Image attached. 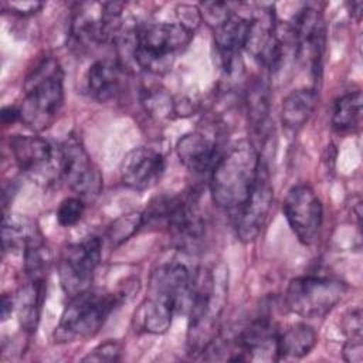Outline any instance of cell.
I'll list each match as a JSON object with an SVG mask.
<instances>
[{
  "instance_id": "obj_1",
  "label": "cell",
  "mask_w": 363,
  "mask_h": 363,
  "mask_svg": "<svg viewBox=\"0 0 363 363\" xmlns=\"http://www.w3.org/2000/svg\"><path fill=\"white\" fill-rule=\"evenodd\" d=\"M259 166L261 156L251 140L233 143L211 169L210 193L214 204L233 217L251 194Z\"/></svg>"
},
{
  "instance_id": "obj_2",
  "label": "cell",
  "mask_w": 363,
  "mask_h": 363,
  "mask_svg": "<svg viewBox=\"0 0 363 363\" xmlns=\"http://www.w3.org/2000/svg\"><path fill=\"white\" fill-rule=\"evenodd\" d=\"M64 102L62 71L51 57L43 58L24 84V98L18 106L20 121L34 132L45 130L55 121Z\"/></svg>"
},
{
  "instance_id": "obj_3",
  "label": "cell",
  "mask_w": 363,
  "mask_h": 363,
  "mask_svg": "<svg viewBox=\"0 0 363 363\" xmlns=\"http://www.w3.org/2000/svg\"><path fill=\"white\" fill-rule=\"evenodd\" d=\"M194 30L186 24L152 23L136 30L133 61L145 71L162 74L167 71L183 48L189 45Z\"/></svg>"
},
{
  "instance_id": "obj_4",
  "label": "cell",
  "mask_w": 363,
  "mask_h": 363,
  "mask_svg": "<svg viewBox=\"0 0 363 363\" xmlns=\"http://www.w3.org/2000/svg\"><path fill=\"white\" fill-rule=\"evenodd\" d=\"M118 303V295L92 289L71 298L55 328V342L65 343L95 336Z\"/></svg>"
},
{
  "instance_id": "obj_5",
  "label": "cell",
  "mask_w": 363,
  "mask_h": 363,
  "mask_svg": "<svg viewBox=\"0 0 363 363\" xmlns=\"http://www.w3.org/2000/svg\"><path fill=\"white\" fill-rule=\"evenodd\" d=\"M122 3H79L74 10L69 34L72 45L79 51L115 43L122 23Z\"/></svg>"
},
{
  "instance_id": "obj_6",
  "label": "cell",
  "mask_w": 363,
  "mask_h": 363,
  "mask_svg": "<svg viewBox=\"0 0 363 363\" xmlns=\"http://www.w3.org/2000/svg\"><path fill=\"white\" fill-rule=\"evenodd\" d=\"M347 285L332 277L302 275L294 278L285 292L288 311L308 319L326 316L345 296Z\"/></svg>"
},
{
  "instance_id": "obj_7",
  "label": "cell",
  "mask_w": 363,
  "mask_h": 363,
  "mask_svg": "<svg viewBox=\"0 0 363 363\" xmlns=\"http://www.w3.org/2000/svg\"><path fill=\"white\" fill-rule=\"evenodd\" d=\"M10 149L18 169L38 184H52L62 177V149L41 136L14 135Z\"/></svg>"
},
{
  "instance_id": "obj_8",
  "label": "cell",
  "mask_w": 363,
  "mask_h": 363,
  "mask_svg": "<svg viewBox=\"0 0 363 363\" xmlns=\"http://www.w3.org/2000/svg\"><path fill=\"white\" fill-rule=\"evenodd\" d=\"M99 259L101 240L96 235L85 237L64 248L58 264V277L61 288L69 299L91 289Z\"/></svg>"
},
{
  "instance_id": "obj_9",
  "label": "cell",
  "mask_w": 363,
  "mask_h": 363,
  "mask_svg": "<svg viewBox=\"0 0 363 363\" xmlns=\"http://www.w3.org/2000/svg\"><path fill=\"white\" fill-rule=\"evenodd\" d=\"M282 211L302 244L311 245L316 241L323 221V208L320 199L311 186L296 184L291 187L285 196Z\"/></svg>"
},
{
  "instance_id": "obj_10",
  "label": "cell",
  "mask_w": 363,
  "mask_h": 363,
  "mask_svg": "<svg viewBox=\"0 0 363 363\" xmlns=\"http://www.w3.org/2000/svg\"><path fill=\"white\" fill-rule=\"evenodd\" d=\"M62 177L71 190L84 201L99 196L104 182L81 140L69 136L62 145Z\"/></svg>"
},
{
  "instance_id": "obj_11",
  "label": "cell",
  "mask_w": 363,
  "mask_h": 363,
  "mask_svg": "<svg viewBox=\"0 0 363 363\" xmlns=\"http://www.w3.org/2000/svg\"><path fill=\"white\" fill-rule=\"evenodd\" d=\"M272 199L274 190L269 182V172L264 160H261L259 172L251 194L242 207L233 216L237 237L241 241L250 242L259 235L268 220L272 207Z\"/></svg>"
},
{
  "instance_id": "obj_12",
  "label": "cell",
  "mask_w": 363,
  "mask_h": 363,
  "mask_svg": "<svg viewBox=\"0 0 363 363\" xmlns=\"http://www.w3.org/2000/svg\"><path fill=\"white\" fill-rule=\"evenodd\" d=\"M296 61H301L316 78L320 74L325 52V24L320 13L312 7L302 9L292 24Z\"/></svg>"
},
{
  "instance_id": "obj_13",
  "label": "cell",
  "mask_w": 363,
  "mask_h": 363,
  "mask_svg": "<svg viewBox=\"0 0 363 363\" xmlns=\"http://www.w3.org/2000/svg\"><path fill=\"white\" fill-rule=\"evenodd\" d=\"M279 332L265 316L257 318L234 337L238 362H275Z\"/></svg>"
},
{
  "instance_id": "obj_14",
  "label": "cell",
  "mask_w": 363,
  "mask_h": 363,
  "mask_svg": "<svg viewBox=\"0 0 363 363\" xmlns=\"http://www.w3.org/2000/svg\"><path fill=\"white\" fill-rule=\"evenodd\" d=\"M191 281L193 275L186 265L180 262L160 265L150 277L149 296L166 302L179 312L190 305Z\"/></svg>"
},
{
  "instance_id": "obj_15",
  "label": "cell",
  "mask_w": 363,
  "mask_h": 363,
  "mask_svg": "<svg viewBox=\"0 0 363 363\" xmlns=\"http://www.w3.org/2000/svg\"><path fill=\"white\" fill-rule=\"evenodd\" d=\"M164 172V159L153 147L139 146L126 153L121 164L122 183L132 190L153 187Z\"/></svg>"
},
{
  "instance_id": "obj_16",
  "label": "cell",
  "mask_w": 363,
  "mask_h": 363,
  "mask_svg": "<svg viewBox=\"0 0 363 363\" xmlns=\"http://www.w3.org/2000/svg\"><path fill=\"white\" fill-rule=\"evenodd\" d=\"M248 28V17L233 11V14L214 28V45L221 68L227 74H234L240 62V52L244 50Z\"/></svg>"
},
{
  "instance_id": "obj_17",
  "label": "cell",
  "mask_w": 363,
  "mask_h": 363,
  "mask_svg": "<svg viewBox=\"0 0 363 363\" xmlns=\"http://www.w3.org/2000/svg\"><path fill=\"white\" fill-rule=\"evenodd\" d=\"M176 155L186 169L196 173L211 170L221 156L216 138L204 130L183 135L177 140Z\"/></svg>"
},
{
  "instance_id": "obj_18",
  "label": "cell",
  "mask_w": 363,
  "mask_h": 363,
  "mask_svg": "<svg viewBox=\"0 0 363 363\" xmlns=\"http://www.w3.org/2000/svg\"><path fill=\"white\" fill-rule=\"evenodd\" d=\"M277 23L278 20L275 13L269 6H261L259 9H255L248 17L244 50L255 60H259L262 64H267L275 45Z\"/></svg>"
},
{
  "instance_id": "obj_19",
  "label": "cell",
  "mask_w": 363,
  "mask_h": 363,
  "mask_svg": "<svg viewBox=\"0 0 363 363\" xmlns=\"http://www.w3.org/2000/svg\"><path fill=\"white\" fill-rule=\"evenodd\" d=\"M125 84V67L119 60L101 58L88 69L86 88L92 98L106 102L118 96Z\"/></svg>"
},
{
  "instance_id": "obj_20",
  "label": "cell",
  "mask_w": 363,
  "mask_h": 363,
  "mask_svg": "<svg viewBox=\"0 0 363 363\" xmlns=\"http://www.w3.org/2000/svg\"><path fill=\"white\" fill-rule=\"evenodd\" d=\"M271 92L269 85L262 78H255L250 82L245 91V106L248 121L254 132L259 136H267L271 129L269 111H271Z\"/></svg>"
},
{
  "instance_id": "obj_21",
  "label": "cell",
  "mask_w": 363,
  "mask_h": 363,
  "mask_svg": "<svg viewBox=\"0 0 363 363\" xmlns=\"http://www.w3.org/2000/svg\"><path fill=\"white\" fill-rule=\"evenodd\" d=\"M318 104L315 88H299L289 92L281 105L282 125L291 130L301 129L312 116Z\"/></svg>"
},
{
  "instance_id": "obj_22",
  "label": "cell",
  "mask_w": 363,
  "mask_h": 363,
  "mask_svg": "<svg viewBox=\"0 0 363 363\" xmlns=\"http://www.w3.org/2000/svg\"><path fill=\"white\" fill-rule=\"evenodd\" d=\"M318 340L316 332L306 323H295L279 333L278 337V359H301L311 353Z\"/></svg>"
},
{
  "instance_id": "obj_23",
  "label": "cell",
  "mask_w": 363,
  "mask_h": 363,
  "mask_svg": "<svg viewBox=\"0 0 363 363\" xmlns=\"http://www.w3.org/2000/svg\"><path fill=\"white\" fill-rule=\"evenodd\" d=\"M173 313L174 311L170 305L157 298L147 296L140 305L135 318L140 329L147 333L160 335L170 328Z\"/></svg>"
},
{
  "instance_id": "obj_24",
  "label": "cell",
  "mask_w": 363,
  "mask_h": 363,
  "mask_svg": "<svg viewBox=\"0 0 363 363\" xmlns=\"http://www.w3.org/2000/svg\"><path fill=\"white\" fill-rule=\"evenodd\" d=\"M362 125V92L353 91L339 96L332 111V126L337 132H353Z\"/></svg>"
},
{
  "instance_id": "obj_25",
  "label": "cell",
  "mask_w": 363,
  "mask_h": 363,
  "mask_svg": "<svg viewBox=\"0 0 363 363\" xmlns=\"http://www.w3.org/2000/svg\"><path fill=\"white\" fill-rule=\"evenodd\" d=\"M43 294L44 284L28 281V284L21 288L17 295L16 305L18 309V319L21 326L28 332H33L37 328Z\"/></svg>"
},
{
  "instance_id": "obj_26",
  "label": "cell",
  "mask_w": 363,
  "mask_h": 363,
  "mask_svg": "<svg viewBox=\"0 0 363 363\" xmlns=\"http://www.w3.org/2000/svg\"><path fill=\"white\" fill-rule=\"evenodd\" d=\"M38 228L34 223L28 218H3L1 227V240H3V250L13 251V250H23L31 242L34 238L40 237Z\"/></svg>"
},
{
  "instance_id": "obj_27",
  "label": "cell",
  "mask_w": 363,
  "mask_h": 363,
  "mask_svg": "<svg viewBox=\"0 0 363 363\" xmlns=\"http://www.w3.org/2000/svg\"><path fill=\"white\" fill-rule=\"evenodd\" d=\"M24 254V269L30 282L44 284L50 268V251L44 245L43 237L34 238L23 251Z\"/></svg>"
},
{
  "instance_id": "obj_28",
  "label": "cell",
  "mask_w": 363,
  "mask_h": 363,
  "mask_svg": "<svg viewBox=\"0 0 363 363\" xmlns=\"http://www.w3.org/2000/svg\"><path fill=\"white\" fill-rule=\"evenodd\" d=\"M140 102L145 111L156 119H167L179 111L177 102L162 85H150L143 88Z\"/></svg>"
},
{
  "instance_id": "obj_29",
  "label": "cell",
  "mask_w": 363,
  "mask_h": 363,
  "mask_svg": "<svg viewBox=\"0 0 363 363\" xmlns=\"http://www.w3.org/2000/svg\"><path fill=\"white\" fill-rule=\"evenodd\" d=\"M145 224L143 213L132 211L118 217L108 228L106 238L112 247H118L128 241Z\"/></svg>"
},
{
  "instance_id": "obj_30",
  "label": "cell",
  "mask_w": 363,
  "mask_h": 363,
  "mask_svg": "<svg viewBox=\"0 0 363 363\" xmlns=\"http://www.w3.org/2000/svg\"><path fill=\"white\" fill-rule=\"evenodd\" d=\"M85 210V201L75 196V197H67L64 199L57 210V220L58 224L62 227H71L75 225L84 214Z\"/></svg>"
},
{
  "instance_id": "obj_31",
  "label": "cell",
  "mask_w": 363,
  "mask_h": 363,
  "mask_svg": "<svg viewBox=\"0 0 363 363\" xmlns=\"http://www.w3.org/2000/svg\"><path fill=\"white\" fill-rule=\"evenodd\" d=\"M199 10L201 20H204L213 30L224 23L234 11L231 4L225 1H206Z\"/></svg>"
},
{
  "instance_id": "obj_32",
  "label": "cell",
  "mask_w": 363,
  "mask_h": 363,
  "mask_svg": "<svg viewBox=\"0 0 363 363\" xmlns=\"http://www.w3.org/2000/svg\"><path fill=\"white\" fill-rule=\"evenodd\" d=\"M122 353V346L116 340H106L98 345L92 352H89L82 362H116Z\"/></svg>"
},
{
  "instance_id": "obj_33",
  "label": "cell",
  "mask_w": 363,
  "mask_h": 363,
  "mask_svg": "<svg viewBox=\"0 0 363 363\" xmlns=\"http://www.w3.org/2000/svg\"><path fill=\"white\" fill-rule=\"evenodd\" d=\"M343 357L349 363H362L363 362V343L360 340L347 339L343 346Z\"/></svg>"
},
{
  "instance_id": "obj_34",
  "label": "cell",
  "mask_w": 363,
  "mask_h": 363,
  "mask_svg": "<svg viewBox=\"0 0 363 363\" xmlns=\"http://www.w3.org/2000/svg\"><path fill=\"white\" fill-rule=\"evenodd\" d=\"M18 16H31L37 13L44 4L40 1H7L3 4Z\"/></svg>"
},
{
  "instance_id": "obj_35",
  "label": "cell",
  "mask_w": 363,
  "mask_h": 363,
  "mask_svg": "<svg viewBox=\"0 0 363 363\" xmlns=\"http://www.w3.org/2000/svg\"><path fill=\"white\" fill-rule=\"evenodd\" d=\"M1 119L4 123H14L16 121H20V111L18 106H4L1 109Z\"/></svg>"
},
{
  "instance_id": "obj_36",
  "label": "cell",
  "mask_w": 363,
  "mask_h": 363,
  "mask_svg": "<svg viewBox=\"0 0 363 363\" xmlns=\"http://www.w3.org/2000/svg\"><path fill=\"white\" fill-rule=\"evenodd\" d=\"M14 305H16V302H14V299L11 296L3 295V298H1V319L3 320H6L9 318V315L11 313V311L14 308Z\"/></svg>"
},
{
  "instance_id": "obj_37",
  "label": "cell",
  "mask_w": 363,
  "mask_h": 363,
  "mask_svg": "<svg viewBox=\"0 0 363 363\" xmlns=\"http://www.w3.org/2000/svg\"><path fill=\"white\" fill-rule=\"evenodd\" d=\"M362 6H363L362 1H352V11H350V14H352L354 18H357V20L360 18Z\"/></svg>"
}]
</instances>
